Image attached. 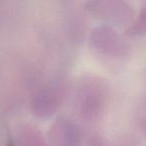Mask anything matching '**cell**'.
<instances>
[{"label": "cell", "mask_w": 146, "mask_h": 146, "mask_svg": "<svg viewBox=\"0 0 146 146\" xmlns=\"http://www.w3.org/2000/svg\"><path fill=\"white\" fill-rule=\"evenodd\" d=\"M61 100L62 93L58 86L43 89L33 102L34 113L39 117H48L56 111L60 105Z\"/></svg>", "instance_id": "obj_2"}, {"label": "cell", "mask_w": 146, "mask_h": 146, "mask_svg": "<svg viewBox=\"0 0 146 146\" xmlns=\"http://www.w3.org/2000/svg\"><path fill=\"white\" fill-rule=\"evenodd\" d=\"M54 137L57 139H60L61 143L65 144H73L75 143V140L79 137L78 128L74 124L70 123L69 121H57L53 128Z\"/></svg>", "instance_id": "obj_4"}, {"label": "cell", "mask_w": 146, "mask_h": 146, "mask_svg": "<svg viewBox=\"0 0 146 146\" xmlns=\"http://www.w3.org/2000/svg\"><path fill=\"white\" fill-rule=\"evenodd\" d=\"M91 42L98 51L107 54H116L121 51V41L116 33L106 27H100L93 31Z\"/></svg>", "instance_id": "obj_3"}, {"label": "cell", "mask_w": 146, "mask_h": 146, "mask_svg": "<svg viewBox=\"0 0 146 146\" xmlns=\"http://www.w3.org/2000/svg\"><path fill=\"white\" fill-rule=\"evenodd\" d=\"M99 90L98 86L88 83L78 93V111L85 119L95 118L99 113L102 103V94Z\"/></svg>", "instance_id": "obj_1"}]
</instances>
